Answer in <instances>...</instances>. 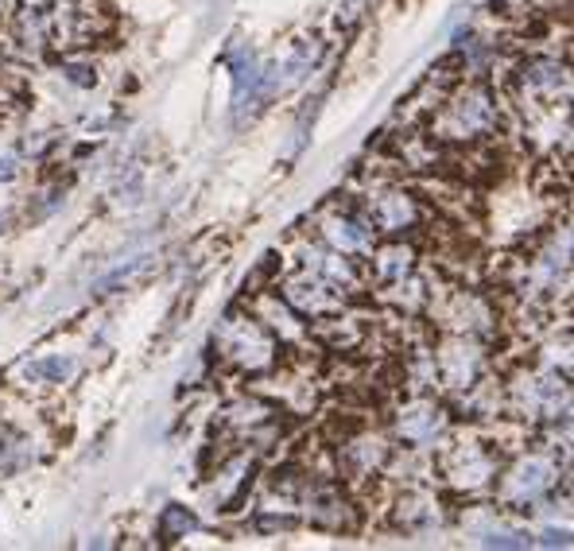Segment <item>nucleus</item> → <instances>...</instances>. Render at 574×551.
<instances>
[{"instance_id":"1","label":"nucleus","mask_w":574,"mask_h":551,"mask_svg":"<svg viewBox=\"0 0 574 551\" xmlns=\"http://www.w3.org/2000/svg\"><path fill=\"white\" fill-rule=\"evenodd\" d=\"M501 125V109L489 86L470 82V86H458L447 101H443V113L435 117V140H447V144H478L489 140Z\"/></svg>"},{"instance_id":"2","label":"nucleus","mask_w":574,"mask_h":551,"mask_svg":"<svg viewBox=\"0 0 574 551\" xmlns=\"http://www.w3.org/2000/svg\"><path fill=\"white\" fill-rule=\"evenodd\" d=\"M439 474L443 482L454 489H485L497 482L501 470V454L493 443H485L478 435H454V439H439Z\"/></svg>"},{"instance_id":"3","label":"nucleus","mask_w":574,"mask_h":551,"mask_svg":"<svg viewBox=\"0 0 574 551\" xmlns=\"http://www.w3.org/2000/svg\"><path fill=\"white\" fill-rule=\"evenodd\" d=\"M501 486H497V501L501 509L512 513H532V505H540L543 497L551 493L555 478H559V462L551 454L532 451L520 454L516 462H509L505 470H497Z\"/></svg>"},{"instance_id":"4","label":"nucleus","mask_w":574,"mask_h":551,"mask_svg":"<svg viewBox=\"0 0 574 551\" xmlns=\"http://www.w3.org/2000/svg\"><path fill=\"white\" fill-rule=\"evenodd\" d=\"M559 404H567V373L555 365L520 369L509 385V412L520 420H555Z\"/></svg>"},{"instance_id":"5","label":"nucleus","mask_w":574,"mask_h":551,"mask_svg":"<svg viewBox=\"0 0 574 551\" xmlns=\"http://www.w3.org/2000/svg\"><path fill=\"white\" fill-rule=\"evenodd\" d=\"M214 346H218V354L229 365L249 369V373L268 369L276 361V338H272V330L260 323V319H249V315H229L218 326V334H214Z\"/></svg>"},{"instance_id":"6","label":"nucleus","mask_w":574,"mask_h":551,"mask_svg":"<svg viewBox=\"0 0 574 551\" xmlns=\"http://www.w3.org/2000/svg\"><path fill=\"white\" fill-rule=\"evenodd\" d=\"M435 381L450 392H466L485 377V350L474 334H447L435 350Z\"/></svg>"},{"instance_id":"7","label":"nucleus","mask_w":574,"mask_h":551,"mask_svg":"<svg viewBox=\"0 0 574 551\" xmlns=\"http://www.w3.org/2000/svg\"><path fill=\"white\" fill-rule=\"evenodd\" d=\"M443 427H447V408L435 404V400H427V396H415V400H408V404L392 416V435H396L404 447H412V451L435 447V443L443 439Z\"/></svg>"},{"instance_id":"8","label":"nucleus","mask_w":574,"mask_h":551,"mask_svg":"<svg viewBox=\"0 0 574 551\" xmlns=\"http://www.w3.org/2000/svg\"><path fill=\"white\" fill-rule=\"evenodd\" d=\"M365 218L384 237H400V233H408V229H415L423 222V206L404 187H381L365 202Z\"/></svg>"},{"instance_id":"9","label":"nucleus","mask_w":574,"mask_h":551,"mask_svg":"<svg viewBox=\"0 0 574 551\" xmlns=\"http://www.w3.org/2000/svg\"><path fill=\"white\" fill-rule=\"evenodd\" d=\"M516 86H520L524 101H528V105H536V109L559 105V101H567V94H571L567 63L536 55V59H528V63L516 66Z\"/></svg>"},{"instance_id":"10","label":"nucleus","mask_w":574,"mask_h":551,"mask_svg":"<svg viewBox=\"0 0 574 551\" xmlns=\"http://www.w3.org/2000/svg\"><path fill=\"white\" fill-rule=\"evenodd\" d=\"M284 303L295 311V315L322 319V315H334V311L346 307V292H338L334 284H326L319 272L303 268L299 276H291L284 284Z\"/></svg>"},{"instance_id":"11","label":"nucleus","mask_w":574,"mask_h":551,"mask_svg":"<svg viewBox=\"0 0 574 551\" xmlns=\"http://www.w3.org/2000/svg\"><path fill=\"white\" fill-rule=\"evenodd\" d=\"M322 241L334 249V253H346V257H369V249L377 245V229L369 226V218L353 214V210H334L319 222Z\"/></svg>"},{"instance_id":"12","label":"nucleus","mask_w":574,"mask_h":551,"mask_svg":"<svg viewBox=\"0 0 574 551\" xmlns=\"http://www.w3.org/2000/svg\"><path fill=\"white\" fill-rule=\"evenodd\" d=\"M388 458H392V447L377 435H346V443L338 451V466L350 474L353 482H365V478L381 474Z\"/></svg>"},{"instance_id":"13","label":"nucleus","mask_w":574,"mask_h":551,"mask_svg":"<svg viewBox=\"0 0 574 551\" xmlns=\"http://www.w3.org/2000/svg\"><path fill=\"white\" fill-rule=\"evenodd\" d=\"M369 260H373V276L377 284H396L404 276H415V249L404 245V241H388V245H373L369 249Z\"/></svg>"},{"instance_id":"14","label":"nucleus","mask_w":574,"mask_h":551,"mask_svg":"<svg viewBox=\"0 0 574 551\" xmlns=\"http://www.w3.org/2000/svg\"><path fill=\"white\" fill-rule=\"evenodd\" d=\"M400 524L408 532H419V528H431L439 524V501L427 493V489H412L400 497Z\"/></svg>"},{"instance_id":"15","label":"nucleus","mask_w":574,"mask_h":551,"mask_svg":"<svg viewBox=\"0 0 574 551\" xmlns=\"http://www.w3.org/2000/svg\"><path fill=\"white\" fill-rule=\"evenodd\" d=\"M156 268V257H136V260H128V264H121L117 272H109L105 280H97L94 284V292L97 295H113V292H121V288H132V284H140L148 272Z\"/></svg>"},{"instance_id":"16","label":"nucleus","mask_w":574,"mask_h":551,"mask_svg":"<svg viewBox=\"0 0 574 551\" xmlns=\"http://www.w3.org/2000/svg\"><path fill=\"white\" fill-rule=\"evenodd\" d=\"M70 373H74V357H39V361H28L24 365V377L35 381V385H63L70 381Z\"/></svg>"},{"instance_id":"17","label":"nucleus","mask_w":574,"mask_h":551,"mask_svg":"<svg viewBox=\"0 0 574 551\" xmlns=\"http://www.w3.org/2000/svg\"><path fill=\"white\" fill-rule=\"evenodd\" d=\"M32 462V443L24 439V435H16V431H4L0 435V470L4 474H16L20 466H28Z\"/></svg>"},{"instance_id":"18","label":"nucleus","mask_w":574,"mask_h":551,"mask_svg":"<svg viewBox=\"0 0 574 551\" xmlns=\"http://www.w3.org/2000/svg\"><path fill=\"white\" fill-rule=\"evenodd\" d=\"M198 520L187 513V509H179V505H171L167 513H163V524H160V536L163 540H175V536H187Z\"/></svg>"},{"instance_id":"19","label":"nucleus","mask_w":574,"mask_h":551,"mask_svg":"<svg viewBox=\"0 0 574 551\" xmlns=\"http://www.w3.org/2000/svg\"><path fill=\"white\" fill-rule=\"evenodd\" d=\"M59 74H63L70 86H82V90H86V86H94V82H97L94 63H74V59H63V63H59Z\"/></svg>"},{"instance_id":"20","label":"nucleus","mask_w":574,"mask_h":551,"mask_svg":"<svg viewBox=\"0 0 574 551\" xmlns=\"http://www.w3.org/2000/svg\"><path fill=\"white\" fill-rule=\"evenodd\" d=\"M540 544L543 548H567V544H571V532H567V528H563V532H555V528H551V532H543Z\"/></svg>"},{"instance_id":"21","label":"nucleus","mask_w":574,"mask_h":551,"mask_svg":"<svg viewBox=\"0 0 574 551\" xmlns=\"http://www.w3.org/2000/svg\"><path fill=\"white\" fill-rule=\"evenodd\" d=\"M16 175H20L16 160H12V156H0V183H12Z\"/></svg>"},{"instance_id":"22","label":"nucleus","mask_w":574,"mask_h":551,"mask_svg":"<svg viewBox=\"0 0 574 551\" xmlns=\"http://www.w3.org/2000/svg\"><path fill=\"white\" fill-rule=\"evenodd\" d=\"M4 226H8V222H4V218H0V233H4Z\"/></svg>"}]
</instances>
